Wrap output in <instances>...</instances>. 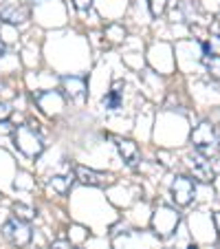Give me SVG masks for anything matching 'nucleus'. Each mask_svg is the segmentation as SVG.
Wrapping results in <instances>:
<instances>
[{"mask_svg": "<svg viewBox=\"0 0 220 249\" xmlns=\"http://www.w3.org/2000/svg\"><path fill=\"white\" fill-rule=\"evenodd\" d=\"M14 218H18V221L22 223H29L35 218V210L29 205H22V203H18V205H14Z\"/></svg>", "mask_w": 220, "mask_h": 249, "instance_id": "11", "label": "nucleus"}, {"mask_svg": "<svg viewBox=\"0 0 220 249\" xmlns=\"http://www.w3.org/2000/svg\"><path fill=\"white\" fill-rule=\"evenodd\" d=\"M31 2H35V5H42L44 0H31Z\"/></svg>", "mask_w": 220, "mask_h": 249, "instance_id": "19", "label": "nucleus"}, {"mask_svg": "<svg viewBox=\"0 0 220 249\" xmlns=\"http://www.w3.org/2000/svg\"><path fill=\"white\" fill-rule=\"evenodd\" d=\"M0 18L9 24H24L29 20V9L18 2H2L0 5Z\"/></svg>", "mask_w": 220, "mask_h": 249, "instance_id": "8", "label": "nucleus"}, {"mask_svg": "<svg viewBox=\"0 0 220 249\" xmlns=\"http://www.w3.org/2000/svg\"><path fill=\"white\" fill-rule=\"evenodd\" d=\"M148 5H150V14L154 16V18H159V16H163L168 0H148Z\"/></svg>", "mask_w": 220, "mask_h": 249, "instance_id": "15", "label": "nucleus"}, {"mask_svg": "<svg viewBox=\"0 0 220 249\" xmlns=\"http://www.w3.org/2000/svg\"><path fill=\"white\" fill-rule=\"evenodd\" d=\"M5 51H7V49H5V42H2V40H0V57L5 55Z\"/></svg>", "mask_w": 220, "mask_h": 249, "instance_id": "18", "label": "nucleus"}, {"mask_svg": "<svg viewBox=\"0 0 220 249\" xmlns=\"http://www.w3.org/2000/svg\"><path fill=\"white\" fill-rule=\"evenodd\" d=\"M194 194H196V185H194V181L189 177H176L172 181V198L176 205H181V207L189 205Z\"/></svg>", "mask_w": 220, "mask_h": 249, "instance_id": "4", "label": "nucleus"}, {"mask_svg": "<svg viewBox=\"0 0 220 249\" xmlns=\"http://www.w3.org/2000/svg\"><path fill=\"white\" fill-rule=\"evenodd\" d=\"M214 223H216V230H218V236H220V212L214 214Z\"/></svg>", "mask_w": 220, "mask_h": 249, "instance_id": "17", "label": "nucleus"}, {"mask_svg": "<svg viewBox=\"0 0 220 249\" xmlns=\"http://www.w3.org/2000/svg\"><path fill=\"white\" fill-rule=\"evenodd\" d=\"M70 183H73V177H53L51 179V188H55L57 192H66V190L70 188Z\"/></svg>", "mask_w": 220, "mask_h": 249, "instance_id": "14", "label": "nucleus"}, {"mask_svg": "<svg viewBox=\"0 0 220 249\" xmlns=\"http://www.w3.org/2000/svg\"><path fill=\"white\" fill-rule=\"evenodd\" d=\"M16 148L27 157H38L44 150V143H42V137L33 130V128L20 126L16 130Z\"/></svg>", "mask_w": 220, "mask_h": 249, "instance_id": "2", "label": "nucleus"}, {"mask_svg": "<svg viewBox=\"0 0 220 249\" xmlns=\"http://www.w3.org/2000/svg\"><path fill=\"white\" fill-rule=\"evenodd\" d=\"M2 234H5V238L9 240L11 245H16V247H27L33 238V231H31V227H29V223H22V221H18V218H9V221L2 225Z\"/></svg>", "mask_w": 220, "mask_h": 249, "instance_id": "3", "label": "nucleus"}, {"mask_svg": "<svg viewBox=\"0 0 220 249\" xmlns=\"http://www.w3.org/2000/svg\"><path fill=\"white\" fill-rule=\"evenodd\" d=\"M73 2H75V7L80 11H88L90 5H93V0H73Z\"/></svg>", "mask_w": 220, "mask_h": 249, "instance_id": "16", "label": "nucleus"}, {"mask_svg": "<svg viewBox=\"0 0 220 249\" xmlns=\"http://www.w3.org/2000/svg\"><path fill=\"white\" fill-rule=\"evenodd\" d=\"M64 89L73 99H80V97H84L86 84L82 77H64Z\"/></svg>", "mask_w": 220, "mask_h": 249, "instance_id": "10", "label": "nucleus"}, {"mask_svg": "<svg viewBox=\"0 0 220 249\" xmlns=\"http://www.w3.org/2000/svg\"><path fill=\"white\" fill-rule=\"evenodd\" d=\"M214 161L216 159H207V157H203V155L189 157V168H192L194 177L205 181V183H211L216 172H218V165H214Z\"/></svg>", "mask_w": 220, "mask_h": 249, "instance_id": "5", "label": "nucleus"}, {"mask_svg": "<svg viewBox=\"0 0 220 249\" xmlns=\"http://www.w3.org/2000/svg\"><path fill=\"white\" fill-rule=\"evenodd\" d=\"M119 86L121 84H115V89L103 97V106H106V108H110V110L119 108V104H121V90H119Z\"/></svg>", "mask_w": 220, "mask_h": 249, "instance_id": "12", "label": "nucleus"}, {"mask_svg": "<svg viewBox=\"0 0 220 249\" xmlns=\"http://www.w3.org/2000/svg\"><path fill=\"white\" fill-rule=\"evenodd\" d=\"M75 177L80 183L90 185V188H103V185L110 183V177L106 172H97V170L84 168V165H77L75 168Z\"/></svg>", "mask_w": 220, "mask_h": 249, "instance_id": "7", "label": "nucleus"}, {"mask_svg": "<svg viewBox=\"0 0 220 249\" xmlns=\"http://www.w3.org/2000/svg\"><path fill=\"white\" fill-rule=\"evenodd\" d=\"M205 66L214 80H220V55H205Z\"/></svg>", "mask_w": 220, "mask_h": 249, "instance_id": "13", "label": "nucleus"}, {"mask_svg": "<svg viewBox=\"0 0 220 249\" xmlns=\"http://www.w3.org/2000/svg\"><path fill=\"white\" fill-rule=\"evenodd\" d=\"M152 225H154L156 234L168 236V234H172V230L178 225V214L174 210H169V207H159V210L154 212Z\"/></svg>", "mask_w": 220, "mask_h": 249, "instance_id": "6", "label": "nucleus"}, {"mask_svg": "<svg viewBox=\"0 0 220 249\" xmlns=\"http://www.w3.org/2000/svg\"><path fill=\"white\" fill-rule=\"evenodd\" d=\"M117 150H119V155L123 157V161H126L128 165H136V163H139L141 152H139V148H136L135 141H130V139H117Z\"/></svg>", "mask_w": 220, "mask_h": 249, "instance_id": "9", "label": "nucleus"}, {"mask_svg": "<svg viewBox=\"0 0 220 249\" xmlns=\"http://www.w3.org/2000/svg\"><path fill=\"white\" fill-rule=\"evenodd\" d=\"M192 143H194V148H196L198 155L207 157V159H214L220 150V137H218L216 128L211 126L209 122H203L194 128L192 130Z\"/></svg>", "mask_w": 220, "mask_h": 249, "instance_id": "1", "label": "nucleus"}]
</instances>
